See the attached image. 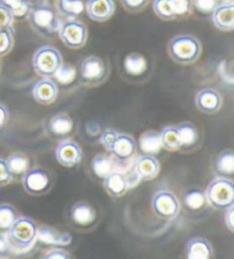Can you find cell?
I'll use <instances>...</instances> for the list:
<instances>
[{
  "instance_id": "8fae6325",
  "label": "cell",
  "mask_w": 234,
  "mask_h": 259,
  "mask_svg": "<svg viewBox=\"0 0 234 259\" xmlns=\"http://www.w3.org/2000/svg\"><path fill=\"white\" fill-rule=\"evenodd\" d=\"M196 107L203 114L212 115L218 113L223 105V99L217 90L206 88L196 94Z\"/></svg>"
},
{
  "instance_id": "b9f144b4",
  "label": "cell",
  "mask_w": 234,
  "mask_h": 259,
  "mask_svg": "<svg viewBox=\"0 0 234 259\" xmlns=\"http://www.w3.org/2000/svg\"><path fill=\"white\" fill-rule=\"evenodd\" d=\"M42 258L44 259H69L71 258V253L66 249L53 248L48 250Z\"/></svg>"
},
{
  "instance_id": "8992f818",
  "label": "cell",
  "mask_w": 234,
  "mask_h": 259,
  "mask_svg": "<svg viewBox=\"0 0 234 259\" xmlns=\"http://www.w3.org/2000/svg\"><path fill=\"white\" fill-rule=\"evenodd\" d=\"M109 76L106 63L97 55H90L81 62L80 81L87 88L101 85Z\"/></svg>"
},
{
  "instance_id": "ffe728a7",
  "label": "cell",
  "mask_w": 234,
  "mask_h": 259,
  "mask_svg": "<svg viewBox=\"0 0 234 259\" xmlns=\"http://www.w3.org/2000/svg\"><path fill=\"white\" fill-rule=\"evenodd\" d=\"M37 241L48 245H69L72 242V236L49 226L38 227Z\"/></svg>"
},
{
  "instance_id": "2e32d148",
  "label": "cell",
  "mask_w": 234,
  "mask_h": 259,
  "mask_svg": "<svg viewBox=\"0 0 234 259\" xmlns=\"http://www.w3.org/2000/svg\"><path fill=\"white\" fill-rule=\"evenodd\" d=\"M70 217L76 225L81 227H88L95 223L97 213L96 210L94 209V206L90 203L80 201L77 202L71 208Z\"/></svg>"
},
{
  "instance_id": "e0dca14e",
  "label": "cell",
  "mask_w": 234,
  "mask_h": 259,
  "mask_svg": "<svg viewBox=\"0 0 234 259\" xmlns=\"http://www.w3.org/2000/svg\"><path fill=\"white\" fill-rule=\"evenodd\" d=\"M109 152L116 158L128 159L134 156L136 152V142L131 136L125 135V133H116Z\"/></svg>"
},
{
  "instance_id": "1f68e13d",
  "label": "cell",
  "mask_w": 234,
  "mask_h": 259,
  "mask_svg": "<svg viewBox=\"0 0 234 259\" xmlns=\"http://www.w3.org/2000/svg\"><path fill=\"white\" fill-rule=\"evenodd\" d=\"M17 218L16 210L11 204H0V231L7 232Z\"/></svg>"
},
{
  "instance_id": "bcb514c9",
  "label": "cell",
  "mask_w": 234,
  "mask_h": 259,
  "mask_svg": "<svg viewBox=\"0 0 234 259\" xmlns=\"http://www.w3.org/2000/svg\"><path fill=\"white\" fill-rule=\"evenodd\" d=\"M2 66H3V63H2V59H0V71H2Z\"/></svg>"
},
{
  "instance_id": "9c48e42d",
  "label": "cell",
  "mask_w": 234,
  "mask_h": 259,
  "mask_svg": "<svg viewBox=\"0 0 234 259\" xmlns=\"http://www.w3.org/2000/svg\"><path fill=\"white\" fill-rule=\"evenodd\" d=\"M24 191L30 195L40 196L48 193L51 188L49 175L40 167L29 169L22 177Z\"/></svg>"
},
{
  "instance_id": "ee69618b",
  "label": "cell",
  "mask_w": 234,
  "mask_h": 259,
  "mask_svg": "<svg viewBox=\"0 0 234 259\" xmlns=\"http://www.w3.org/2000/svg\"><path fill=\"white\" fill-rule=\"evenodd\" d=\"M116 133H118V132L113 131V130H106V131L102 135L101 142H102V145L105 147L107 150H110V147L112 145V141H113L114 137L116 136Z\"/></svg>"
},
{
  "instance_id": "d590c367",
  "label": "cell",
  "mask_w": 234,
  "mask_h": 259,
  "mask_svg": "<svg viewBox=\"0 0 234 259\" xmlns=\"http://www.w3.org/2000/svg\"><path fill=\"white\" fill-rule=\"evenodd\" d=\"M76 73H77L76 69L72 66H69V64H62L57 70V72L54 75V77L55 79L60 81L61 84L67 85V84L72 83L73 79L76 78Z\"/></svg>"
},
{
  "instance_id": "30bf717a",
  "label": "cell",
  "mask_w": 234,
  "mask_h": 259,
  "mask_svg": "<svg viewBox=\"0 0 234 259\" xmlns=\"http://www.w3.org/2000/svg\"><path fill=\"white\" fill-rule=\"evenodd\" d=\"M55 157L61 165L66 167L76 166L82 157L81 147L73 140L61 141L55 149Z\"/></svg>"
},
{
  "instance_id": "60d3db41",
  "label": "cell",
  "mask_w": 234,
  "mask_h": 259,
  "mask_svg": "<svg viewBox=\"0 0 234 259\" xmlns=\"http://www.w3.org/2000/svg\"><path fill=\"white\" fill-rule=\"evenodd\" d=\"M12 245L8 240L7 233L0 231V258H7L12 252Z\"/></svg>"
},
{
  "instance_id": "8d00e7d4",
  "label": "cell",
  "mask_w": 234,
  "mask_h": 259,
  "mask_svg": "<svg viewBox=\"0 0 234 259\" xmlns=\"http://www.w3.org/2000/svg\"><path fill=\"white\" fill-rule=\"evenodd\" d=\"M219 4V0H192V6L201 14H211L216 6Z\"/></svg>"
},
{
  "instance_id": "74e56055",
  "label": "cell",
  "mask_w": 234,
  "mask_h": 259,
  "mask_svg": "<svg viewBox=\"0 0 234 259\" xmlns=\"http://www.w3.org/2000/svg\"><path fill=\"white\" fill-rule=\"evenodd\" d=\"M14 16H13L10 8L0 4V30L3 29H12L13 22H14Z\"/></svg>"
},
{
  "instance_id": "cb8c5ba5",
  "label": "cell",
  "mask_w": 234,
  "mask_h": 259,
  "mask_svg": "<svg viewBox=\"0 0 234 259\" xmlns=\"http://www.w3.org/2000/svg\"><path fill=\"white\" fill-rule=\"evenodd\" d=\"M160 133L155 131H146L140 138V149L144 154L155 155L161 150Z\"/></svg>"
},
{
  "instance_id": "603a6c76",
  "label": "cell",
  "mask_w": 234,
  "mask_h": 259,
  "mask_svg": "<svg viewBox=\"0 0 234 259\" xmlns=\"http://www.w3.org/2000/svg\"><path fill=\"white\" fill-rule=\"evenodd\" d=\"M57 13L67 19H76L85 10V4L82 0H56Z\"/></svg>"
},
{
  "instance_id": "d6986e66",
  "label": "cell",
  "mask_w": 234,
  "mask_h": 259,
  "mask_svg": "<svg viewBox=\"0 0 234 259\" xmlns=\"http://www.w3.org/2000/svg\"><path fill=\"white\" fill-rule=\"evenodd\" d=\"M212 254V245L205 237H193L186 245L185 257L188 259H210Z\"/></svg>"
},
{
  "instance_id": "ba28073f",
  "label": "cell",
  "mask_w": 234,
  "mask_h": 259,
  "mask_svg": "<svg viewBox=\"0 0 234 259\" xmlns=\"http://www.w3.org/2000/svg\"><path fill=\"white\" fill-rule=\"evenodd\" d=\"M151 208L159 218L172 220L181 212V202L174 193L162 189L154 194Z\"/></svg>"
},
{
  "instance_id": "f35d334b",
  "label": "cell",
  "mask_w": 234,
  "mask_h": 259,
  "mask_svg": "<svg viewBox=\"0 0 234 259\" xmlns=\"http://www.w3.org/2000/svg\"><path fill=\"white\" fill-rule=\"evenodd\" d=\"M121 5L129 13H138L146 7L149 0H120Z\"/></svg>"
},
{
  "instance_id": "f1b7e54d",
  "label": "cell",
  "mask_w": 234,
  "mask_h": 259,
  "mask_svg": "<svg viewBox=\"0 0 234 259\" xmlns=\"http://www.w3.org/2000/svg\"><path fill=\"white\" fill-rule=\"evenodd\" d=\"M215 170L220 176H233L234 174V153L227 149L218 155L215 162Z\"/></svg>"
},
{
  "instance_id": "f546056e",
  "label": "cell",
  "mask_w": 234,
  "mask_h": 259,
  "mask_svg": "<svg viewBox=\"0 0 234 259\" xmlns=\"http://www.w3.org/2000/svg\"><path fill=\"white\" fill-rule=\"evenodd\" d=\"M0 4L10 8L14 19L28 16L30 10H31L29 0H0Z\"/></svg>"
},
{
  "instance_id": "ab89813d",
  "label": "cell",
  "mask_w": 234,
  "mask_h": 259,
  "mask_svg": "<svg viewBox=\"0 0 234 259\" xmlns=\"http://www.w3.org/2000/svg\"><path fill=\"white\" fill-rule=\"evenodd\" d=\"M13 176L8 169L6 159L0 158V186H6V185L11 184Z\"/></svg>"
},
{
  "instance_id": "4316f807",
  "label": "cell",
  "mask_w": 234,
  "mask_h": 259,
  "mask_svg": "<svg viewBox=\"0 0 234 259\" xmlns=\"http://www.w3.org/2000/svg\"><path fill=\"white\" fill-rule=\"evenodd\" d=\"M93 174L99 179H104L114 171V163L112 158L106 154H98L92 161Z\"/></svg>"
},
{
  "instance_id": "7a4b0ae2",
  "label": "cell",
  "mask_w": 234,
  "mask_h": 259,
  "mask_svg": "<svg viewBox=\"0 0 234 259\" xmlns=\"http://www.w3.org/2000/svg\"><path fill=\"white\" fill-rule=\"evenodd\" d=\"M6 233L13 249L19 252H27L37 242L38 226L31 218L17 217Z\"/></svg>"
},
{
  "instance_id": "d4e9b609",
  "label": "cell",
  "mask_w": 234,
  "mask_h": 259,
  "mask_svg": "<svg viewBox=\"0 0 234 259\" xmlns=\"http://www.w3.org/2000/svg\"><path fill=\"white\" fill-rule=\"evenodd\" d=\"M73 128V120L66 114H57L49 120V130L54 136H68Z\"/></svg>"
},
{
  "instance_id": "d6a6232c",
  "label": "cell",
  "mask_w": 234,
  "mask_h": 259,
  "mask_svg": "<svg viewBox=\"0 0 234 259\" xmlns=\"http://www.w3.org/2000/svg\"><path fill=\"white\" fill-rule=\"evenodd\" d=\"M152 7L154 14L162 21H172L176 19L169 0H154Z\"/></svg>"
},
{
  "instance_id": "484cf974",
  "label": "cell",
  "mask_w": 234,
  "mask_h": 259,
  "mask_svg": "<svg viewBox=\"0 0 234 259\" xmlns=\"http://www.w3.org/2000/svg\"><path fill=\"white\" fill-rule=\"evenodd\" d=\"M7 166L10 169L11 174L13 176V179L19 178V177H23V175L29 170L30 161L27 155L21 154V153H15L12 154L8 156L6 159Z\"/></svg>"
},
{
  "instance_id": "e575fe53",
  "label": "cell",
  "mask_w": 234,
  "mask_h": 259,
  "mask_svg": "<svg viewBox=\"0 0 234 259\" xmlns=\"http://www.w3.org/2000/svg\"><path fill=\"white\" fill-rule=\"evenodd\" d=\"M169 3H170L176 19L177 17H186L192 13V0H169Z\"/></svg>"
},
{
  "instance_id": "9a60e30c",
  "label": "cell",
  "mask_w": 234,
  "mask_h": 259,
  "mask_svg": "<svg viewBox=\"0 0 234 259\" xmlns=\"http://www.w3.org/2000/svg\"><path fill=\"white\" fill-rule=\"evenodd\" d=\"M160 164L154 155L143 154L134 165V172L141 180H152L159 175Z\"/></svg>"
},
{
  "instance_id": "836d02e7",
  "label": "cell",
  "mask_w": 234,
  "mask_h": 259,
  "mask_svg": "<svg viewBox=\"0 0 234 259\" xmlns=\"http://www.w3.org/2000/svg\"><path fill=\"white\" fill-rule=\"evenodd\" d=\"M14 46V37L12 29L0 30V59L6 57Z\"/></svg>"
},
{
  "instance_id": "52a82bcc",
  "label": "cell",
  "mask_w": 234,
  "mask_h": 259,
  "mask_svg": "<svg viewBox=\"0 0 234 259\" xmlns=\"http://www.w3.org/2000/svg\"><path fill=\"white\" fill-rule=\"evenodd\" d=\"M58 36L68 49L79 50L87 42L88 29L81 21L77 19H69L61 25Z\"/></svg>"
},
{
  "instance_id": "4fadbf2b",
  "label": "cell",
  "mask_w": 234,
  "mask_h": 259,
  "mask_svg": "<svg viewBox=\"0 0 234 259\" xmlns=\"http://www.w3.org/2000/svg\"><path fill=\"white\" fill-rule=\"evenodd\" d=\"M32 96L37 103L42 106L51 105L58 96V89L55 81L50 78H41L34 84Z\"/></svg>"
},
{
  "instance_id": "6da1fadb",
  "label": "cell",
  "mask_w": 234,
  "mask_h": 259,
  "mask_svg": "<svg viewBox=\"0 0 234 259\" xmlns=\"http://www.w3.org/2000/svg\"><path fill=\"white\" fill-rule=\"evenodd\" d=\"M167 52L172 61L188 66L198 61L202 46L200 40L192 34H179L169 40Z\"/></svg>"
},
{
  "instance_id": "4dcf8cb0",
  "label": "cell",
  "mask_w": 234,
  "mask_h": 259,
  "mask_svg": "<svg viewBox=\"0 0 234 259\" xmlns=\"http://www.w3.org/2000/svg\"><path fill=\"white\" fill-rule=\"evenodd\" d=\"M185 205L188 206L190 210L198 211L201 210L203 206L206 205L207 200L205 193L201 192L200 189H191L184 196Z\"/></svg>"
},
{
  "instance_id": "7402d4cb",
  "label": "cell",
  "mask_w": 234,
  "mask_h": 259,
  "mask_svg": "<svg viewBox=\"0 0 234 259\" xmlns=\"http://www.w3.org/2000/svg\"><path fill=\"white\" fill-rule=\"evenodd\" d=\"M181 140V149H190L196 147L199 141L198 128L191 123H182L177 126Z\"/></svg>"
},
{
  "instance_id": "5b68a950",
  "label": "cell",
  "mask_w": 234,
  "mask_h": 259,
  "mask_svg": "<svg viewBox=\"0 0 234 259\" xmlns=\"http://www.w3.org/2000/svg\"><path fill=\"white\" fill-rule=\"evenodd\" d=\"M206 200L214 209L225 210L234 203V184L227 178H216L208 185Z\"/></svg>"
},
{
  "instance_id": "277c9868",
  "label": "cell",
  "mask_w": 234,
  "mask_h": 259,
  "mask_svg": "<svg viewBox=\"0 0 234 259\" xmlns=\"http://www.w3.org/2000/svg\"><path fill=\"white\" fill-rule=\"evenodd\" d=\"M63 64L62 54L53 46L39 47L33 54L32 67L38 76L42 78H51Z\"/></svg>"
},
{
  "instance_id": "3957f363",
  "label": "cell",
  "mask_w": 234,
  "mask_h": 259,
  "mask_svg": "<svg viewBox=\"0 0 234 259\" xmlns=\"http://www.w3.org/2000/svg\"><path fill=\"white\" fill-rule=\"evenodd\" d=\"M28 19L34 31L44 37H51L58 33V30L62 25L57 13L48 5L31 7Z\"/></svg>"
},
{
  "instance_id": "5bb4252c",
  "label": "cell",
  "mask_w": 234,
  "mask_h": 259,
  "mask_svg": "<svg viewBox=\"0 0 234 259\" xmlns=\"http://www.w3.org/2000/svg\"><path fill=\"white\" fill-rule=\"evenodd\" d=\"M212 23L223 32H231L234 29V5L233 3L218 4L211 13Z\"/></svg>"
},
{
  "instance_id": "ac0fdd59",
  "label": "cell",
  "mask_w": 234,
  "mask_h": 259,
  "mask_svg": "<svg viewBox=\"0 0 234 259\" xmlns=\"http://www.w3.org/2000/svg\"><path fill=\"white\" fill-rule=\"evenodd\" d=\"M103 186L110 196L121 197L127 193L129 181L124 174L114 170L103 179Z\"/></svg>"
},
{
  "instance_id": "44dd1931",
  "label": "cell",
  "mask_w": 234,
  "mask_h": 259,
  "mask_svg": "<svg viewBox=\"0 0 234 259\" xmlns=\"http://www.w3.org/2000/svg\"><path fill=\"white\" fill-rule=\"evenodd\" d=\"M124 70L128 76L140 77L147 70V61L138 53H129L124 59Z\"/></svg>"
},
{
  "instance_id": "7bdbcfd3",
  "label": "cell",
  "mask_w": 234,
  "mask_h": 259,
  "mask_svg": "<svg viewBox=\"0 0 234 259\" xmlns=\"http://www.w3.org/2000/svg\"><path fill=\"white\" fill-rule=\"evenodd\" d=\"M225 225L229 230V232H234V205L228 206L227 209H225Z\"/></svg>"
},
{
  "instance_id": "f6af8a7d",
  "label": "cell",
  "mask_w": 234,
  "mask_h": 259,
  "mask_svg": "<svg viewBox=\"0 0 234 259\" xmlns=\"http://www.w3.org/2000/svg\"><path fill=\"white\" fill-rule=\"evenodd\" d=\"M10 119V113H8L7 108L0 103V128H3L8 123Z\"/></svg>"
},
{
  "instance_id": "7c38bea8",
  "label": "cell",
  "mask_w": 234,
  "mask_h": 259,
  "mask_svg": "<svg viewBox=\"0 0 234 259\" xmlns=\"http://www.w3.org/2000/svg\"><path fill=\"white\" fill-rule=\"evenodd\" d=\"M85 10L94 22H106L114 14L115 3L114 0H87Z\"/></svg>"
},
{
  "instance_id": "83f0119b",
  "label": "cell",
  "mask_w": 234,
  "mask_h": 259,
  "mask_svg": "<svg viewBox=\"0 0 234 259\" xmlns=\"http://www.w3.org/2000/svg\"><path fill=\"white\" fill-rule=\"evenodd\" d=\"M161 147L168 152H177L181 149V140L179 130L175 126H166L160 132Z\"/></svg>"
}]
</instances>
